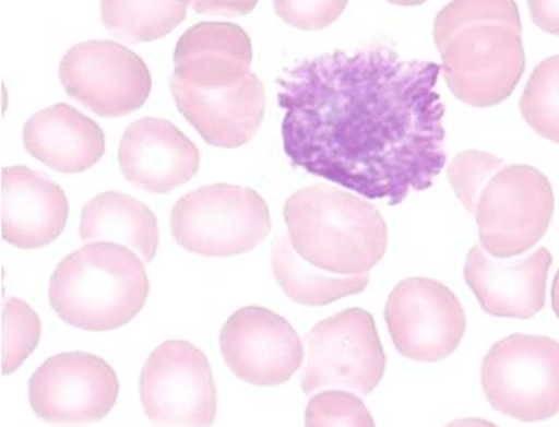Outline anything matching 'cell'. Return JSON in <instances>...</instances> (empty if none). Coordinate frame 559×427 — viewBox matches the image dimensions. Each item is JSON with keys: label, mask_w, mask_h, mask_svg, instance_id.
Segmentation results:
<instances>
[{"label": "cell", "mask_w": 559, "mask_h": 427, "mask_svg": "<svg viewBox=\"0 0 559 427\" xmlns=\"http://www.w3.org/2000/svg\"><path fill=\"white\" fill-rule=\"evenodd\" d=\"M520 110L539 137L559 144V56L548 57L533 71Z\"/></svg>", "instance_id": "603a6c76"}, {"label": "cell", "mask_w": 559, "mask_h": 427, "mask_svg": "<svg viewBox=\"0 0 559 427\" xmlns=\"http://www.w3.org/2000/svg\"><path fill=\"white\" fill-rule=\"evenodd\" d=\"M551 306H554L555 315L559 319V270L555 275L554 286H551Z\"/></svg>", "instance_id": "4dcf8cb0"}, {"label": "cell", "mask_w": 559, "mask_h": 427, "mask_svg": "<svg viewBox=\"0 0 559 427\" xmlns=\"http://www.w3.org/2000/svg\"><path fill=\"white\" fill-rule=\"evenodd\" d=\"M191 0H102V20L110 34L130 43L169 35L187 20Z\"/></svg>", "instance_id": "7402d4cb"}, {"label": "cell", "mask_w": 559, "mask_h": 427, "mask_svg": "<svg viewBox=\"0 0 559 427\" xmlns=\"http://www.w3.org/2000/svg\"><path fill=\"white\" fill-rule=\"evenodd\" d=\"M139 396L155 425L212 426L218 411L212 366L188 341H166L152 352L139 377Z\"/></svg>", "instance_id": "9c48e42d"}, {"label": "cell", "mask_w": 559, "mask_h": 427, "mask_svg": "<svg viewBox=\"0 0 559 427\" xmlns=\"http://www.w3.org/2000/svg\"><path fill=\"white\" fill-rule=\"evenodd\" d=\"M174 240L192 254L233 258L258 248L272 230L265 199L251 188L215 183L178 199Z\"/></svg>", "instance_id": "5b68a950"}, {"label": "cell", "mask_w": 559, "mask_h": 427, "mask_svg": "<svg viewBox=\"0 0 559 427\" xmlns=\"http://www.w3.org/2000/svg\"><path fill=\"white\" fill-rule=\"evenodd\" d=\"M119 377L106 359L66 352L46 359L28 382L32 411L51 425H91L112 411Z\"/></svg>", "instance_id": "7c38bea8"}, {"label": "cell", "mask_w": 559, "mask_h": 427, "mask_svg": "<svg viewBox=\"0 0 559 427\" xmlns=\"http://www.w3.org/2000/svg\"><path fill=\"white\" fill-rule=\"evenodd\" d=\"M551 262V252L544 247L523 259H500L479 244L466 256L464 276L487 315L532 319L546 305Z\"/></svg>", "instance_id": "9a60e30c"}, {"label": "cell", "mask_w": 559, "mask_h": 427, "mask_svg": "<svg viewBox=\"0 0 559 427\" xmlns=\"http://www.w3.org/2000/svg\"><path fill=\"white\" fill-rule=\"evenodd\" d=\"M70 204L66 191L45 174L26 166L2 169V237L20 249L48 247L66 229Z\"/></svg>", "instance_id": "e0dca14e"}, {"label": "cell", "mask_w": 559, "mask_h": 427, "mask_svg": "<svg viewBox=\"0 0 559 427\" xmlns=\"http://www.w3.org/2000/svg\"><path fill=\"white\" fill-rule=\"evenodd\" d=\"M169 84L177 108L213 147H241L255 137L262 124L265 87L251 71L240 83L224 88L194 87L176 74Z\"/></svg>", "instance_id": "5bb4252c"}, {"label": "cell", "mask_w": 559, "mask_h": 427, "mask_svg": "<svg viewBox=\"0 0 559 427\" xmlns=\"http://www.w3.org/2000/svg\"><path fill=\"white\" fill-rule=\"evenodd\" d=\"M80 237L128 245L142 261L151 263L158 252V220L144 202L120 191H106L82 209Z\"/></svg>", "instance_id": "ffe728a7"}, {"label": "cell", "mask_w": 559, "mask_h": 427, "mask_svg": "<svg viewBox=\"0 0 559 427\" xmlns=\"http://www.w3.org/2000/svg\"><path fill=\"white\" fill-rule=\"evenodd\" d=\"M292 247L317 269L336 275L368 273L388 248V227L376 205L330 185H312L284 207Z\"/></svg>", "instance_id": "7a4b0ae2"}, {"label": "cell", "mask_w": 559, "mask_h": 427, "mask_svg": "<svg viewBox=\"0 0 559 427\" xmlns=\"http://www.w3.org/2000/svg\"><path fill=\"white\" fill-rule=\"evenodd\" d=\"M306 341L309 357L301 373L302 393L344 387L368 396L382 382L386 355L376 320L365 309H345L320 320Z\"/></svg>", "instance_id": "ba28073f"}, {"label": "cell", "mask_w": 559, "mask_h": 427, "mask_svg": "<svg viewBox=\"0 0 559 427\" xmlns=\"http://www.w3.org/2000/svg\"><path fill=\"white\" fill-rule=\"evenodd\" d=\"M151 292L144 262L114 241H94L57 265L49 301L63 322L85 331H112L136 318Z\"/></svg>", "instance_id": "3957f363"}, {"label": "cell", "mask_w": 559, "mask_h": 427, "mask_svg": "<svg viewBox=\"0 0 559 427\" xmlns=\"http://www.w3.org/2000/svg\"><path fill=\"white\" fill-rule=\"evenodd\" d=\"M306 426H373L372 415L365 402L342 390L316 394L306 408Z\"/></svg>", "instance_id": "4316f807"}, {"label": "cell", "mask_w": 559, "mask_h": 427, "mask_svg": "<svg viewBox=\"0 0 559 427\" xmlns=\"http://www.w3.org/2000/svg\"><path fill=\"white\" fill-rule=\"evenodd\" d=\"M528 10L540 31L559 37V0H528Z\"/></svg>", "instance_id": "f546056e"}, {"label": "cell", "mask_w": 559, "mask_h": 427, "mask_svg": "<svg viewBox=\"0 0 559 427\" xmlns=\"http://www.w3.org/2000/svg\"><path fill=\"white\" fill-rule=\"evenodd\" d=\"M41 323L37 312L20 298H9L2 311V373L10 376L23 366L38 343Z\"/></svg>", "instance_id": "cb8c5ba5"}, {"label": "cell", "mask_w": 559, "mask_h": 427, "mask_svg": "<svg viewBox=\"0 0 559 427\" xmlns=\"http://www.w3.org/2000/svg\"><path fill=\"white\" fill-rule=\"evenodd\" d=\"M504 165L503 159L491 153L466 151L459 153L448 169V177L454 194L469 213H475L480 191L495 170Z\"/></svg>", "instance_id": "484cf974"}, {"label": "cell", "mask_w": 559, "mask_h": 427, "mask_svg": "<svg viewBox=\"0 0 559 427\" xmlns=\"http://www.w3.org/2000/svg\"><path fill=\"white\" fill-rule=\"evenodd\" d=\"M23 141L34 158L62 174L91 169L106 151L102 127L67 103L49 106L31 117Z\"/></svg>", "instance_id": "d6986e66"}, {"label": "cell", "mask_w": 559, "mask_h": 427, "mask_svg": "<svg viewBox=\"0 0 559 427\" xmlns=\"http://www.w3.org/2000/svg\"><path fill=\"white\" fill-rule=\"evenodd\" d=\"M440 66L384 46L326 52L277 78L292 165L366 199L399 205L447 166Z\"/></svg>", "instance_id": "6da1fadb"}, {"label": "cell", "mask_w": 559, "mask_h": 427, "mask_svg": "<svg viewBox=\"0 0 559 427\" xmlns=\"http://www.w3.org/2000/svg\"><path fill=\"white\" fill-rule=\"evenodd\" d=\"M124 179L147 193L166 194L188 183L201 166V152L169 120L145 117L124 130L119 145Z\"/></svg>", "instance_id": "2e32d148"}, {"label": "cell", "mask_w": 559, "mask_h": 427, "mask_svg": "<svg viewBox=\"0 0 559 427\" xmlns=\"http://www.w3.org/2000/svg\"><path fill=\"white\" fill-rule=\"evenodd\" d=\"M433 40L452 95L473 108L500 105L525 73L522 27L478 21Z\"/></svg>", "instance_id": "277c9868"}, {"label": "cell", "mask_w": 559, "mask_h": 427, "mask_svg": "<svg viewBox=\"0 0 559 427\" xmlns=\"http://www.w3.org/2000/svg\"><path fill=\"white\" fill-rule=\"evenodd\" d=\"M274 12L300 31H320L340 20L348 0H274Z\"/></svg>", "instance_id": "83f0119b"}, {"label": "cell", "mask_w": 559, "mask_h": 427, "mask_svg": "<svg viewBox=\"0 0 559 427\" xmlns=\"http://www.w3.org/2000/svg\"><path fill=\"white\" fill-rule=\"evenodd\" d=\"M69 97L99 117H123L145 105L153 87L144 60L116 41L73 46L59 66Z\"/></svg>", "instance_id": "30bf717a"}, {"label": "cell", "mask_w": 559, "mask_h": 427, "mask_svg": "<svg viewBox=\"0 0 559 427\" xmlns=\"http://www.w3.org/2000/svg\"><path fill=\"white\" fill-rule=\"evenodd\" d=\"M259 0H191V9L213 16H246L258 7Z\"/></svg>", "instance_id": "f1b7e54d"}, {"label": "cell", "mask_w": 559, "mask_h": 427, "mask_svg": "<svg viewBox=\"0 0 559 427\" xmlns=\"http://www.w3.org/2000/svg\"><path fill=\"white\" fill-rule=\"evenodd\" d=\"M251 63V38L245 28L233 23L195 24L181 35L174 51V74L199 88L240 83Z\"/></svg>", "instance_id": "ac0fdd59"}, {"label": "cell", "mask_w": 559, "mask_h": 427, "mask_svg": "<svg viewBox=\"0 0 559 427\" xmlns=\"http://www.w3.org/2000/svg\"><path fill=\"white\" fill-rule=\"evenodd\" d=\"M554 212V188L546 174L504 163L484 185L473 215L484 249L495 258L509 259L543 240Z\"/></svg>", "instance_id": "52a82bcc"}, {"label": "cell", "mask_w": 559, "mask_h": 427, "mask_svg": "<svg viewBox=\"0 0 559 427\" xmlns=\"http://www.w3.org/2000/svg\"><path fill=\"white\" fill-rule=\"evenodd\" d=\"M272 269L281 289L295 304L326 306L341 298L361 294L368 287L369 272L336 275L317 269L298 256L286 235H280L272 248Z\"/></svg>", "instance_id": "44dd1931"}, {"label": "cell", "mask_w": 559, "mask_h": 427, "mask_svg": "<svg viewBox=\"0 0 559 427\" xmlns=\"http://www.w3.org/2000/svg\"><path fill=\"white\" fill-rule=\"evenodd\" d=\"M478 21H498V23L522 27L515 0H451L437 14L433 38L441 37L462 24L478 23Z\"/></svg>", "instance_id": "d4e9b609"}, {"label": "cell", "mask_w": 559, "mask_h": 427, "mask_svg": "<svg viewBox=\"0 0 559 427\" xmlns=\"http://www.w3.org/2000/svg\"><path fill=\"white\" fill-rule=\"evenodd\" d=\"M219 345L230 371L249 386H283L305 359V347L294 327L262 306L234 312L221 330Z\"/></svg>", "instance_id": "4fadbf2b"}, {"label": "cell", "mask_w": 559, "mask_h": 427, "mask_svg": "<svg viewBox=\"0 0 559 427\" xmlns=\"http://www.w3.org/2000/svg\"><path fill=\"white\" fill-rule=\"evenodd\" d=\"M384 320L399 354L436 363L457 351L466 316L454 292L430 277L401 281L384 306Z\"/></svg>", "instance_id": "8fae6325"}, {"label": "cell", "mask_w": 559, "mask_h": 427, "mask_svg": "<svg viewBox=\"0 0 559 427\" xmlns=\"http://www.w3.org/2000/svg\"><path fill=\"white\" fill-rule=\"evenodd\" d=\"M388 2L399 7H415L421 5V3L427 2V0H388Z\"/></svg>", "instance_id": "1f68e13d"}, {"label": "cell", "mask_w": 559, "mask_h": 427, "mask_svg": "<svg viewBox=\"0 0 559 427\" xmlns=\"http://www.w3.org/2000/svg\"><path fill=\"white\" fill-rule=\"evenodd\" d=\"M480 386L491 407L520 422L559 414V344L537 334H511L484 358Z\"/></svg>", "instance_id": "8992f818"}]
</instances>
